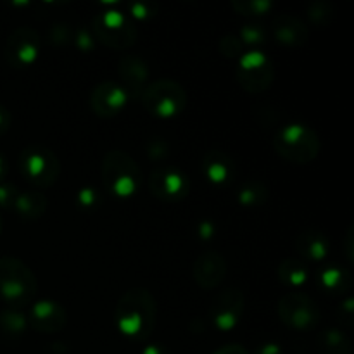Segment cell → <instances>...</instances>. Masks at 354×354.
<instances>
[{
    "instance_id": "7",
    "label": "cell",
    "mask_w": 354,
    "mask_h": 354,
    "mask_svg": "<svg viewBox=\"0 0 354 354\" xmlns=\"http://www.w3.org/2000/svg\"><path fill=\"white\" fill-rule=\"evenodd\" d=\"M92 31L100 44L114 50H127L137 41L135 24L118 10L95 14L92 21Z\"/></svg>"
},
{
    "instance_id": "4",
    "label": "cell",
    "mask_w": 354,
    "mask_h": 354,
    "mask_svg": "<svg viewBox=\"0 0 354 354\" xmlns=\"http://www.w3.org/2000/svg\"><path fill=\"white\" fill-rule=\"evenodd\" d=\"M37 292L35 273L21 259L0 258V296L14 308L30 303Z\"/></svg>"
},
{
    "instance_id": "25",
    "label": "cell",
    "mask_w": 354,
    "mask_h": 354,
    "mask_svg": "<svg viewBox=\"0 0 354 354\" xmlns=\"http://www.w3.org/2000/svg\"><path fill=\"white\" fill-rule=\"evenodd\" d=\"M28 327V320L23 313L16 310H6L0 315V328L3 334L9 337H17V335L24 334Z\"/></svg>"
},
{
    "instance_id": "19",
    "label": "cell",
    "mask_w": 354,
    "mask_h": 354,
    "mask_svg": "<svg viewBox=\"0 0 354 354\" xmlns=\"http://www.w3.org/2000/svg\"><path fill=\"white\" fill-rule=\"evenodd\" d=\"M327 235L318 230H306L297 237V251L310 263H322L328 254Z\"/></svg>"
},
{
    "instance_id": "24",
    "label": "cell",
    "mask_w": 354,
    "mask_h": 354,
    "mask_svg": "<svg viewBox=\"0 0 354 354\" xmlns=\"http://www.w3.org/2000/svg\"><path fill=\"white\" fill-rule=\"evenodd\" d=\"M237 197H239V203H241L242 206L256 207V206H261V204H265V201L268 199V190L265 189V185H263V183L251 182V183H245V185H242V189L239 190Z\"/></svg>"
},
{
    "instance_id": "1",
    "label": "cell",
    "mask_w": 354,
    "mask_h": 354,
    "mask_svg": "<svg viewBox=\"0 0 354 354\" xmlns=\"http://www.w3.org/2000/svg\"><path fill=\"white\" fill-rule=\"evenodd\" d=\"M158 306L151 290L144 287H133L127 290L118 301L116 327L127 337L144 341L156 327Z\"/></svg>"
},
{
    "instance_id": "39",
    "label": "cell",
    "mask_w": 354,
    "mask_h": 354,
    "mask_svg": "<svg viewBox=\"0 0 354 354\" xmlns=\"http://www.w3.org/2000/svg\"><path fill=\"white\" fill-rule=\"evenodd\" d=\"M199 234L201 239H211V235L214 234V225L211 221H203L199 225Z\"/></svg>"
},
{
    "instance_id": "17",
    "label": "cell",
    "mask_w": 354,
    "mask_h": 354,
    "mask_svg": "<svg viewBox=\"0 0 354 354\" xmlns=\"http://www.w3.org/2000/svg\"><path fill=\"white\" fill-rule=\"evenodd\" d=\"M272 35L280 45L301 47L308 40V28L292 14H280L272 21Z\"/></svg>"
},
{
    "instance_id": "2",
    "label": "cell",
    "mask_w": 354,
    "mask_h": 354,
    "mask_svg": "<svg viewBox=\"0 0 354 354\" xmlns=\"http://www.w3.org/2000/svg\"><path fill=\"white\" fill-rule=\"evenodd\" d=\"M100 176L107 192L121 199L133 197L144 182L140 166L124 151H109L104 156Z\"/></svg>"
},
{
    "instance_id": "41",
    "label": "cell",
    "mask_w": 354,
    "mask_h": 354,
    "mask_svg": "<svg viewBox=\"0 0 354 354\" xmlns=\"http://www.w3.org/2000/svg\"><path fill=\"white\" fill-rule=\"evenodd\" d=\"M9 113L6 111V107L0 106V133H3L9 128Z\"/></svg>"
},
{
    "instance_id": "34",
    "label": "cell",
    "mask_w": 354,
    "mask_h": 354,
    "mask_svg": "<svg viewBox=\"0 0 354 354\" xmlns=\"http://www.w3.org/2000/svg\"><path fill=\"white\" fill-rule=\"evenodd\" d=\"M76 201H78L80 206L85 207V209H92V207H95L97 203V192L93 189H83L78 192Z\"/></svg>"
},
{
    "instance_id": "12",
    "label": "cell",
    "mask_w": 354,
    "mask_h": 354,
    "mask_svg": "<svg viewBox=\"0 0 354 354\" xmlns=\"http://www.w3.org/2000/svg\"><path fill=\"white\" fill-rule=\"evenodd\" d=\"M245 301L244 294L239 289H225L214 299L211 306L209 315L213 318V324L218 330L228 332L235 328V325L241 322L242 313H244Z\"/></svg>"
},
{
    "instance_id": "40",
    "label": "cell",
    "mask_w": 354,
    "mask_h": 354,
    "mask_svg": "<svg viewBox=\"0 0 354 354\" xmlns=\"http://www.w3.org/2000/svg\"><path fill=\"white\" fill-rule=\"evenodd\" d=\"M68 344H64V342H55L44 354H68Z\"/></svg>"
},
{
    "instance_id": "20",
    "label": "cell",
    "mask_w": 354,
    "mask_h": 354,
    "mask_svg": "<svg viewBox=\"0 0 354 354\" xmlns=\"http://www.w3.org/2000/svg\"><path fill=\"white\" fill-rule=\"evenodd\" d=\"M12 209L24 220H38L47 209V197L40 192H19Z\"/></svg>"
},
{
    "instance_id": "10",
    "label": "cell",
    "mask_w": 354,
    "mask_h": 354,
    "mask_svg": "<svg viewBox=\"0 0 354 354\" xmlns=\"http://www.w3.org/2000/svg\"><path fill=\"white\" fill-rule=\"evenodd\" d=\"M147 185L154 197L165 203H178L190 192L189 176L178 168H169V166H158L152 169Z\"/></svg>"
},
{
    "instance_id": "35",
    "label": "cell",
    "mask_w": 354,
    "mask_h": 354,
    "mask_svg": "<svg viewBox=\"0 0 354 354\" xmlns=\"http://www.w3.org/2000/svg\"><path fill=\"white\" fill-rule=\"evenodd\" d=\"M130 9H131V14H133V17L145 19V17L152 16L151 6H149V3H131Z\"/></svg>"
},
{
    "instance_id": "21",
    "label": "cell",
    "mask_w": 354,
    "mask_h": 354,
    "mask_svg": "<svg viewBox=\"0 0 354 354\" xmlns=\"http://www.w3.org/2000/svg\"><path fill=\"white\" fill-rule=\"evenodd\" d=\"M320 286L328 294H342L351 287V273L341 266H327L320 272Z\"/></svg>"
},
{
    "instance_id": "18",
    "label": "cell",
    "mask_w": 354,
    "mask_h": 354,
    "mask_svg": "<svg viewBox=\"0 0 354 354\" xmlns=\"http://www.w3.org/2000/svg\"><path fill=\"white\" fill-rule=\"evenodd\" d=\"M204 176L214 185H227L235 176V162L227 152L211 151L203 158Z\"/></svg>"
},
{
    "instance_id": "11",
    "label": "cell",
    "mask_w": 354,
    "mask_h": 354,
    "mask_svg": "<svg viewBox=\"0 0 354 354\" xmlns=\"http://www.w3.org/2000/svg\"><path fill=\"white\" fill-rule=\"evenodd\" d=\"M40 55V35L31 28H17L10 33L6 44V57L17 69L30 68Z\"/></svg>"
},
{
    "instance_id": "26",
    "label": "cell",
    "mask_w": 354,
    "mask_h": 354,
    "mask_svg": "<svg viewBox=\"0 0 354 354\" xmlns=\"http://www.w3.org/2000/svg\"><path fill=\"white\" fill-rule=\"evenodd\" d=\"M232 7L239 14H245V16H265L272 9L273 3L270 0H235L232 2Z\"/></svg>"
},
{
    "instance_id": "31",
    "label": "cell",
    "mask_w": 354,
    "mask_h": 354,
    "mask_svg": "<svg viewBox=\"0 0 354 354\" xmlns=\"http://www.w3.org/2000/svg\"><path fill=\"white\" fill-rule=\"evenodd\" d=\"M17 194H19V190L16 189V185H12V183H3V182L0 183V207L12 209Z\"/></svg>"
},
{
    "instance_id": "32",
    "label": "cell",
    "mask_w": 354,
    "mask_h": 354,
    "mask_svg": "<svg viewBox=\"0 0 354 354\" xmlns=\"http://www.w3.org/2000/svg\"><path fill=\"white\" fill-rule=\"evenodd\" d=\"M48 38H50L52 44L55 45L68 44V41L71 40V31H69L68 24H54V28H52L50 33H48Z\"/></svg>"
},
{
    "instance_id": "28",
    "label": "cell",
    "mask_w": 354,
    "mask_h": 354,
    "mask_svg": "<svg viewBox=\"0 0 354 354\" xmlns=\"http://www.w3.org/2000/svg\"><path fill=\"white\" fill-rule=\"evenodd\" d=\"M218 50L228 59L241 57L242 50H244V44H242L241 38L235 37V35H225L220 40V44H218Z\"/></svg>"
},
{
    "instance_id": "6",
    "label": "cell",
    "mask_w": 354,
    "mask_h": 354,
    "mask_svg": "<svg viewBox=\"0 0 354 354\" xmlns=\"http://www.w3.org/2000/svg\"><path fill=\"white\" fill-rule=\"evenodd\" d=\"M21 175L38 189H47L57 182L61 162L50 149L44 145H30L19 154Z\"/></svg>"
},
{
    "instance_id": "36",
    "label": "cell",
    "mask_w": 354,
    "mask_h": 354,
    "mask_svg": "<svg viewBox=\"0 0 354 354\" xmlns=\"http://www.w3.org/2000/svg\"><path fill=\"white\" fill-rule=\"evenodd\" d=\"M254 354H283V349L277 342H266L256 349Z\"/></svg>"
},
{
    "instance_id": "43",
    "label": "cell",
    "mask_w": 354,
    "mask_h": 354,
    "mask_svg": "<svg viewBox=\"0 0 354 354\" xmlns=\"http://www.w3.org/2000/svg\"><path fill=\"white\" fill-rule=\"evenodd\" d=\"M0 230H2V218H0Z\"/></svg>"
},
{
    "instance_id": "9",
    "label": "cell",
    "mask_w": 354,
    "mask_h": 354,
    "mask_svg": "<svg viewBox=\"0 0 354 354\" xmlns=\"http://www.w3.org/2000/svg\"><path fill=\"white\" fill-rule=\"evenodd\" d=\"M275 78L273 62L263 52L251 50L239 59L237 80L249 93H261L272 86Z\"/></svg>"
},
{
    "instance_id": "23",
    "label": "cell",
    "mask_w": 354,
    "mask_h": 354,
    "mask_svg": "<svg viewBox=\"0 0 354 354\" xmlns=\"http://www.w3.org/2000/svg\"><path fill=\"white\" fill-rule=\"evenodd\" d=\"M279 279L289 289H297L308 280V268L299 259H286L279 266Z\"/></svg>"
},
{
    "instance_id": "30",
    "label": "cell",
    "mask_w": 354,
    "mask_h": 354,
    "mask_svg": "<svg viewBox=\"0 0 354 354\" xmlns=\"http://www.w3.org/2000/svg\"><path fill=\"white\" fill-rule=\"evenodd\" d=\"M168 144H166L162 138H154V140L149 142L147 145V152L149 158L152 159L154 162H161L162 159L168 158Z\"/></svg>"
},
{
    "instance_id": "5",
    "label": "cell",
    "mask_w": 354,
    "mask_h": 354,
    "mask_svg": "<svg viewBox=\"0 0 354 354\" xmlns=\"http://www.w3.org/2000/svg\"><path fill=\"white\" fill-rule=\"evenodd\" d=\"M140 100L149 114L161 120L176 118L185 111L187 102H189L183 86L175 80L168 78L158 80L145 86Z\"/></svg>"
},
{
    "instance_id": "42",
    "label": "cell",
    "mask_w": 354,
    "mask_h": 354,
    "mask_svg": "<svg viewBox=\"0 0 354 354\" xmlns=\"http://www.w3.org/2000/svg\"><path fill=\"white\" fill-rule=\"evenodd\" d=\"M7 171H9V169H7L6 161H3V158H2V156H0V183H2L3 180H6Z\"/></svg>"
},
{
    "instance_id": "16",
    "label": "cell",
    "mask_w": 354,
    "mask_h": 354,
    "mask_svg": "<svg viewBox=\"0 0 354 354\" xmlns=\"http://www.w3.org/2000/svg\"><path fill=\"white\" fill-rule=\"evenodd\" d=\"M118 75L121 78V86L127 90L128 97L140 99L149 78V66L138 55H124L118 62Z\"/></svg>"
},
{
    "instance_id": "33",
    "label": "cell",
    "mask_w": 354,
    "mask_h": 354,
    "mask_svg": "<svg viewBox=\"0 0 354 354\" xmlns=\"http://www.w3.org/2000/svg\"><path fill=\"white\" fill-rule=\"evenodd\" d=\"M75 45L80 48V50H92L93 48V40H92V35H90L88 30H85V28H80L78 31H76V38H75Z\"/></svg>"
},
{
    "instance_id": "37",
    "label": "cell",
    "mask_w": 354,
    "mask_h": 354,
    "mask_svg": "<svg viewBox=\"0 0 354 354\" xmlns=\"http://www.w3.org/2000/svg\"><path fill=\"white\" fill-rule=\"evenodd\" d=\"M214 354H249V351L241 344H227L214 351Z\"/></svg>"
},
{
    "instance_id": "22",
    "label": "cell",
    "mask_w": 354,
    "mask_h": 354,
    "mask_svg": "<svg viewBox=\"0 0 354 354\" xmlns=\"http://www.w3.org/2000/svg\"><path fill=\"white\" fill-rule=\"evenodd\" d=\"M317 348L322 354H351V342L339 328L322 332L317 339Z\"/></svg>"
},
{
    "instance_id": "14",
    "label": "cell",
    "mask_w": 354,
    "mask_h": 354,
    "mask_svg": "<svg viewBox=\"0 0 354 354\" xmlns=\"http://www.w3.org/2000/svg\"><path fill=\"white\" fill-rule=\"evenodd\" d=\"M228 265L218 251H204L194 261L192 273L197 286L204 290H213L225 280Z\"/></svg>"
},
{
    "instance_id": "8",
    "label": "cell",
    "mask_w": 354,
    "mask_h": 354,
    "mask_svg": "<svg viewBox=\"0 0 354 354\" xmlns=\"http://www.w3.org/2000/svg\"><path fill=\"white\" fill-rule=\"evenodd\" d=\"M279 317L283 324L297 332H310L320 322V310L317 303L299 290H289L279 301Z\"/></svg>"
},
{
    "instance_id": "13",
    "label": "cell",
    "mask_w": 354,
    "mask_h": 354,
    "mask_svg": "<svg viewBox=\"0 0 354 354\" xmlns=\"http://www.w3.org/2000/svg\"><path fill=\"white\" fill-rule=\"evenodd\" d=\"M128 102V93L120 83L100 82L90 95V107L99 118H114L124 109Z\"/></svg>"
},
{
    "instance_id": "15",
    "label": "cell",
    "mask_w": 354,
    "mask_h": 354,
    "mask_svg": "<svg viewBox=\"0 0 354 354\" xmlns=\"http://www.w3.org/2000/svg\"><path fill=\"white\" fill-rule=\"evenodd\" d=\"M68 324V311L55 301H38L30 313V325L41 334L61 332Z\"/></svg>"
},
{
    "instance_id": "38",
    "label": "cell",
    "mask_w": 354,
    "mask_h": 354,
    "mask_svg": "<svg viewBox=\"0 0 354 354\" xmlns=\"http://www.w3.org/2000/svg\"><path fill=\"white\" fill-rule=\"evenodd\" d=\"M142 354H173L171 349L166 348L165 344H151L142 351Z\"/></svg>"
},
{
    "instance_id": "3",
    "label": "cell",
    "mask_w": 354,
    "mask_h": 354,
    "mask_svg": "<svg viewBox=\"0 0 354 354\" xmlns=\"http://www.w3.org/2000/svg\"><path fill=\"white\" fill-rule=\"evenodd\" d=\"M273 149L280 158L294 165H310L320 154V138L313 128L303 123H290L273 137Z\"/></svg>"
},
{
    "instance_id": "29",
    "label": "cell",
    "mask_w": 354,
    "mask_h": 354,
    "mask_svg": "<svg viewBox=\"0 0 354 354\" xmlns=\"http://www.w3.org/2000/svg\"><path fill=\"white\" fill-rule=\"evenodd\" d=\"M241 41L244 45H261L265 44L266 33L261 26H254V24H249L241 30Z\"/></svg>"
},
{
    "instance_id": "27",
    "label": "cell",
    "mask_w": 354,
    "mask_h": 354,
    "mask_svg": "<svg viewBox=\"0 0 354 354\" xmlns=\"http://www.w3.org/2000/svg\"><path fill=\"white\" fill-rule=\"evenodd\" d=\"M308 17H310L311 23H315L317 26H327V24H330L332 17H334V9L330 7V3L325 2L311 3V6L308 7Z\"/></svg>"
}]
</instances>
